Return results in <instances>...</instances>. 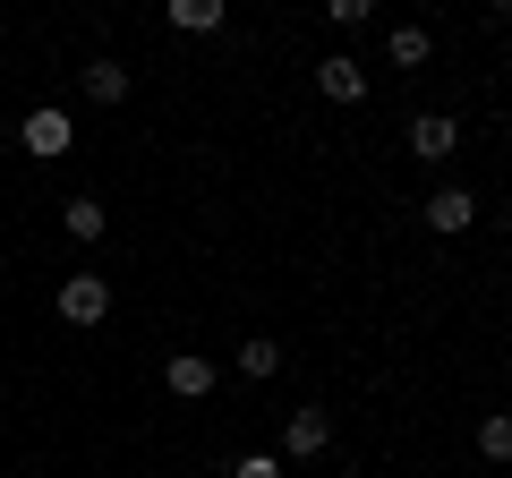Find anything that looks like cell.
Listing matches in <instances>:
<instances>
[{"label": "cell", "instance_id": "cell-1", "mask_svg": "<svg viewBox=\"0 0 512 478\" xmlns=\"http://www.w3.org/2000/svg\"><path fill=\"white\" fill-rule=\"evenodd\" d=\"M333 444V419L325 410H291V419H282V470H291V461H316Z\"/></svg>", "mask_w": 512, "mask_h": 478}, {"label": "cell", "instance_id": "cell-2", "mask_svg": "<svg viewBox=\"0 0 512 478\" xmlns=\"http://www.w3.org/2000/svg\"><path fill=\"white\" fill-rule=\"evenodd\" d=\"M60 316H69V325H103L111 316V282L103 274H69L60 282Z\"/></svg>", "mask_w": 512, "mask_h": 478}, {"label": "cell", "instance_id": "cell-3", "mask_svg": "<svg viewBox=\"0 0 512 478\" xmlns=\"http://www.w3.org/2000/svg\"><path fill=\"white\" fill-rule=\"evenodd\" d=\"M69 111H52V103H43V111H26V129H18V146L26 154H43V163H52V154H69Z\"/></svg>", "mask_w": 512, "mask_h": 478}, {"label": "cell", "instance_id": "cell-4", "mask_svg": "<svg viewBox=\"0 0 512 478\" xmlns=\"http://www.w3.org/2000/svg\"><path fill=\"white\" fill-rule=\"evenodd\" d=\"M453 146H461V120H453V111H419V120H410V154H419V163H444Z\"/></svg>", "mask_w": 512, "mask_h": 478}, {"label": "cell", "instance_id": "cell-5", "mask_svg": "<svg viewBox=\"0 0 512 478\" xmlns=\"http://www.w3.org/2000/svg\"><path fill=\"white\" fill-rule=\"evenodd\" d=\"M470 222H478V197H470V188H436V197H427V231L453 239V231H470Z\"/></svg>", "mask_w": 512, "mask_h": 478}, {"label": "cell", "instance_id": "cell-6", "mask_svg": "<svg viewBox=\"0 0 512 478\" xmlns=\"http://www.w3.org/2000/svg\"><path fill=\"white\" fill-rule=\"evenodd\" d=\"M316 86L333 94V103H367V69L350 52H333V60H316Z\"/></svg>", "mask_w": 512, "mask_h": 478}, {"label": "cell", "instance_id": "cell-7", "mask_svg": "<svg viewBox=\"0 0 512 478\" xmlns=\"http://www.w3.org/2000/svg\"><path fill=\"white\" fill-rule=\"evenodd\" d=\"M163 385L180 393V402H205V393H214V359H197V350H180V359L163 368Z\"/></svg>", "mask_w": 512, "mask_h": 478}, {"label": "cell", "instance_id": "cell-8", "mask_svg": "<svg viewBox=\"0 0 512 478\" xmlns=\"http://www.w3.org/2000/svg\"><path fill=\"white\" fill-rule=\"evenodd\" d=\"M86 103H128V60H86Z\"/></svg>", "mask_w": 512, "mask_h": 478}, {"label": "cell", "instance_id": "cell-9", "mask_svg": "<svg viewBox=\"0 0 512 478\" xmlns=\"http://www.w3.org/2000/svg\"><path fill=\"white\" fill-rule=\"evenodd\" d=\"M60 231H69V239H103V205H94V197H69V205H60Z\"/></svg>", "mask_w": 512, "mask_h": 478}, {"label": "cell", "instance_id": "cell-10", "mask_svg": "<svg viewBox=\"0 0 512 478\" xmlns=\"http://www.w3.org/2000/svg\"><path fill=\"white\" fill-rule=\"evenodd\" d=\"M478 453H487V461H512V410H487V419H478Z\"/></svg>", "mask_w": 512, "mask_h": 478}, {"label": "cell", "instance_id": "cell-11", "mask_svg": "<svg viewBox=\"0 0 512 478\" xmlns=\"http://www.w3.org/2000/svg\"><path fill=\"white\" fill-rule=\"evenodd\" d=\"M171 26H188V35H214V26H222V0H171Z\"/></svg>", "mask_w": 512, "mask_h": 478}, {"label": "cell", "instance_id": "cell-12", "mask_svg": "<svg viewBox=\"0 0 512 478\" xmlns=\"http://www.w3.org/2000/svg\"><path fill=\"white\" fill-rule=\"evenodd\" d=\"M274 368H282V342L248 333V342H239V376H274Z\"/></svg>", "mask_w": 512, "mask_h": 478}, {"label": "cell", "instance_id": "cell-13", "mask_svg": "<svg viewBox=\"0 0 512 478\" xmlns=\"http://www.w3.org/2000/svg\"><path fill=\"white\" fill-rule=\"evenodd\" d=\"M427 60V26H393V69H419Z\"/></svg>", "mask_w": 512, "mask_h": 478}, {"label": "cell", "instance_id": "cell-14", "mask_svg": "<svg viewBox=\"0 0 512 478\" xmlns=\"http://www.w3.org/2000/svg\"><path fill=\"white\" fill-rule=\"evenodd\" d=\"M231 478H282V453H248V461H239Z\"/></svg>", "mask_w": 512, "mask_h": 478}]
</instances>
